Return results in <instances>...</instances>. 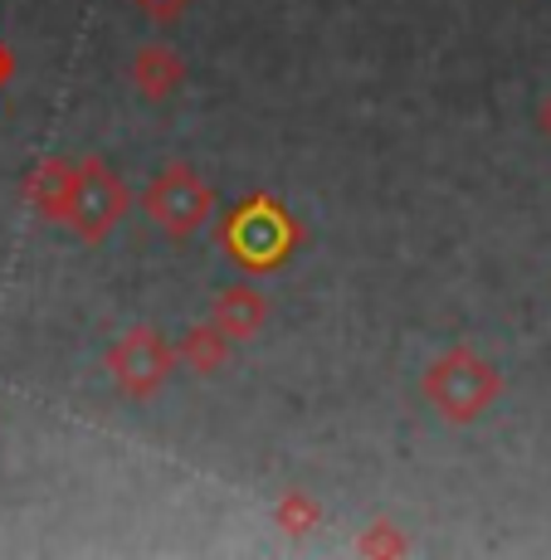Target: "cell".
Instances as JSON below:
<instances>
[{
  "instance_id": "1",
  "label": "cell",
  "mask_w": 551,
  "mask_h": 560,
  "mask_svg": "<svg viewBox=\"0 0 551 560\" xmlns=\"http://www.w3.org/2000/svg\"><path fill=\"white\" fill-rule=\"evenodd\" d=\"M503 371L473 347H445L420 371V395L445 424H479L503 400Z\"/></svg>"
},
{
  "instance_id": "2",
  "label": "cell",
  "mask_w": 551,
  "mask_h": 560,
  "mask_svg": "<svg viewBox=\"0 0 551 560\" xmlns=\"http://www.w3.org/2000/svg\"><path fill=\"white\" fill-rule=\"evenodd\" d=\"M142 214L151 230H161L167 240H191L205 230L215 214V186L200 176L191 161H167L157 166V176L142 190Z\"/></svg>"
},
{
  "instance_id": "3",
  "label": "cell",
  "mask_w": 551,
  "mask_h": 560,
  "mask_svg": "<svg viewBox=\"0 0 551 560\" xmlns=\"http://www.w3.org/2000/svg\"><path fill=\"white\" fill-rule=\"evenodd\" d=\"M176 371H181L176 341H167L157 327H127L107 347V381L117 385V395H127L137 405L157 400Z\"/></svg>"
},
{
  "instance_id": "4",
  "label": "cell",
  "mask_w": 551,
  "mask_h": 560,
  "mask_svg": "<svg viewBox=\"0 0 551 560\" xmlns=\"http://www.w3.org/2000/svg\"><path fill=\"white\" fill-rule=\"evenodd\" d=\"M225 244H230V254L240 258L244 268L264 273V268H278L288 258V249L298 244V230H294V220H288V210L278 200L254 196L230 214V224H225Z\"/></svg>"
},
{
  "instance_id": "5",
  "label": "cell",
  "mask_w": 551,
  "mask_h": 560,
  "mask_svg": "<svg viewBox=\"0 0 551 560\" xmlns=\"http://www.w3.org/2000/svg\"><path fill=\"white\" fill-rule=\"evenodd\" d=\"M127 205H133V196H127L123 176H117L103 156H83L79 205H73V214H69L73 234H79L83 244H103L107 234L117 230V220L127 214Z\"/></svg>"
},
{
  "instance_id": "6",
  "label": "cell",
  "mask_w": 551,
  "mask_h": 560,
  "mask_svg": "<svg viewBox=\"0 0 551 560\" xmlns=\"http://www.w3.org/2000/svg\"><path fill=\"white\" fill-rule=\"evenodd\" d=\"M186 79H191V69H186V59H181V49L161 45V39L137 45L133 59H127V83H133L137 98H147V103H171L186 89Z\"/></svg>"
},
{
  "instance_id": "7",
  "label": "cell",
  "mask_w": 551,
  "mask_h": 560,
  "mask_svg": "<svg viewBox=\"0 0 551 560\" xmlns=\"http://www.w3.org/2000/svg\"><path fill=\"white\" fill-rule=\"evenodd\" d=\"M79 186H83V161H69V156H49L30 171L25 180V196L35 205L45 220H59L69 224L73 205H79Z\"/></svg>"
},
{
  "instance_id": "8",
  "label": "cell",
  "mask_w": 551,
  "mask_h": 560,
  "mask_svg": "<svg viewBox=\"0 0 551 560\" xmlns=\"http://www.w3.org/2000/svg\"><path fill=\"white\" fill-rule=\"evenodd\" d=\"M210 322L234 341V347H240V341H254L259 331L268 327V298L259 293L254 283H225L220 293L210 298Z\"/></svg>"
},
{
  "instance_id": "9",
  "label": "cell",
  "mask_w": 551,
  "mask_h": 560,
  "mask_svg": "<svg viewBox=\"0 0 551 560\" xmlns=\"http://www.w3.org/2000/svg\"><path fill=\"white\" fill-rule=\"evenodd\" d=\"M230 351H234V341L225 337L215 322L181 331V341H176V361H181V371H191V375H220Z\"/></svg>"
},
{
  "instance_id": "10",
  "label": "cell",
  "mask_w": 551,
  "mask_h": 560,
  "mask_svg": "<svg viewBox=\"0 0 551 560\" xmlns=\"http://www.w3.org/2000/svg\"><path fill=\"white\" fill-rule=\"evenodd\" d=\"M318 522H322V508H318V498L312 492H302V488H284L278 492V502H274V526L284 536H308V532H318Z\"/></svg>"
},
{
  "instance_id": "11",
  "label": "cell",
  "mask_w": 551,
  "mask_h": 560,
  "mask_svg": "<svg viewBox=\"0 0 551 560\" xmlns=\"http://www.w3.org/2000/svg\"><path fill=\"white\" fill-rule=\"evenodd\" d=\"M356 551H361V556H405L410 541L401 536V526H395V522H371L361 532V541H356Z\"/></svg>"
},
{
  "instance_id": "12",
  "label": "cell",
  "mask_w": 551,
  "mask_h": 560,
  "mask_svg": "<svg viewBox=\"0 0 551 560\" xmlns=\"http://www.w3.org/2000/svg\"><path fill=\"white\" fill-rule=\"evenodd\" d=\"M137 10L151 20V25H181L186 20V10L196 5V0H133Z\"/></svg>"
},
{
  "instance_id": "13",
  "label": "cell",
  "mask_w": 551,
  "mask_h": 560,
  "mask_svg": "<svg viewBox=\"0 0 551 560\" xmlns=\"http://www.w3.org/2000/svg\"><path fill=\"white\" fill-rule=\"evenodd\" d=\"M537 132H542L547 142H551V93H547L542 103H537Z\"/></svg>"
}]
</instances>
